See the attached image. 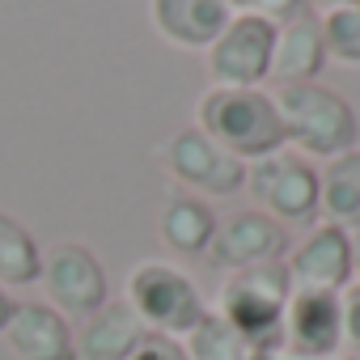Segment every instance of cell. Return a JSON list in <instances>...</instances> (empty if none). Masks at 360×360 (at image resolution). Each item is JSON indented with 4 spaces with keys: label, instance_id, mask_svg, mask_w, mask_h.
I'll return each mask as SVG.
<instances>
[{
    "label": "cell",
    "instance_id": "obj_1",
    "mask_svg": "<svg viewBox=\"0 0 360 360\" xmlns=\"http://www.w3.org/2000/svg\"><path fill=\"white\" fill-rule=\"evenodd\" d=\"M212 144L233 153L238 161H259L271 157L284 144V123L276 110V98L267 89H204L195 102V123Z\"/></svg>",
    "mask_w": 360,
    "mask_h": 360
},
{
    "label": "cell",
    "instance_id": "obj_2",
    "mask_svg": "<svg viewBox=\"0 0 360 360\" xmlns=\"http://www.w3.org/2000/svg\"><path fill=\"white\" fill-rule=\"evenodd\" d=\"M276 110L284 123V144L309 161H330V157L356 148L360 119H356L352 102L322 81L276 89Z\"/></svg>",
    "mask_w": 360,
    "mask_h": 360
},
{
    "label": "cell",
    "instance_id": "obj_3",
    "mask_svg": "<svg viewBox=\"0 0 360 360\" xmlns=\"http://www.w3.org/2000/svg\"><path fill=\"white\" fill-rule=\"evenodd\" d=\"M288 297H292V280H288L284 259H276V263H259L246 271H229L217 292L212 314H221L250 343V352H280Z\"/></svg>",
    "mask_w": 360,
    "mask_h": 360
},
{
    "label": "cell",
    "instance_id": "obj_4",
    "mask_svg": "<svg viewBox=\"0 0 360 360\" xmlns=\"http://www.w3.org/2000/svg\"><path fill=\"white\" fill-rule=\"evenodd\" d=\"M123 301L136 309L148 335H169V339H187L208 314V301L195 288V280L161 259L136 263L127 271Z\"/></svg>",
    "mask_w": 360,
    "mask_h": 360
},
{
    "label": "cell",
    "instance_id": "obj_5",
    "mask_svg": "<svg viewBox=\"0 0 360 360\" xmlns=\"http://www.w3.org/2000/svg\"><path fill=\"white\" fill-rule=\"evenodd\" d=\"M246 191L271 221L305 225L318 217V165L292 148H280L246 165Z\"/></svg>",
    "mask_w": 360,
    "mask_h": 360
},
{
    "label": "cell",
    "instance_id": "obj_6",
    "mask_svg": "<svg viewBox=\"0 0 360 360\" xmlns=\"http://www.w3.org/2000/svg\"><path fill=\"white\" fill-rule=\"evenodd\" d=\"M161 165L174 183L187 187V195H200V200L204 195L225 200V195H238L246 187V161H238L233 153L212 144L200 127L174 131L161 144Z\"/></svg>",
    "mask_w": 360,
    "mask_h": 360
},
{
    "label": "cell",
    "instance_id": "obj_7",
    "mask_svg": "<svg viewBox=\"0 0 360 360\" xmlns=\"http://www.w3.org/2000/svg\"><path fill=\"white\" fill-rule=\"evenodd\" d=\"M271 51H276V26L250 13H233L229 26L217 34V43L204 51V64L217 89H263L271 72Z\"/></svg>",
    "mask_w": 360,
    "mask_h": 360
},
{
    "label": "cell",
    "instance_id": "obj_8",
    "mask_svg": "<svg viewBox=\"0 0 360 360\" xmlns=\"http://www.w3.org/2000/svg\"><path fill=\"white\" fill-rule=\"evenodd\" d=\"M39 284L47 292V305L60 309L68 322L72 318H89L94 309H102L110 301L106 267L85 242H56L51 250H43Z\"/></svg>",
    "mask_w": 360,
    "mask_h": 360
},
{
    "label": "cell",
    "instance_id": "obj_9",
    "mask_svg": "<svg viewBox=\"0 0 360 360\" xmlns=\"http://www.w3.org/2000/svg\"><path fill=\"white\" fill-rule=\"evenodd\" d=\"M343 347V314H339V292H318V288H292L284 305V326H280V352L292 360H335Z\"/></svg>",
    "mask_w": 360,
    "mask_h": 360
},
{
    "label": "cell",
    "instance_id": "obj_10",
    "mask_svg": "<svg viewBox=\"0 0 360 360\" xmlns=\"http://www.w3.org/2000/svg\"><path fill=\"white\" fill-rule=\"evenodd\" d=\"M284 255H288L284 225L271 221L259 208H246V212H233V217L217 221V238H212L204 259L221 271H246V267H259V263H276Z\"/></svg>",
    "mask_w": 360,
    "mask_h": 360
},
{
    "label": "cell",
    "instance_id": "obj_11",
    "mask_svg": "<svg viewBox=\"0 0 360 360\" xmlns=\"http://www.w3.org/2000/svg\"><path fill=\"white\" fill-rule=\"evenodd\" d=\"M292 288H318V292H343L356 271H352V233L339 225H309V233L284 255Z\"/></svg>",
    "mask_w": 360,
    "mask_h": 360
},
{
    "label": "cell",
    "instance_id": "obj_12",
    "mask_svg": "<svg viewBox=\"0 0 360 360\" xmlns=\"http://www.w3.org/2000/svg\"><path fill=\"white\" fill-rule=\"evenodd\" d=\"M5 343L18 360H77V330L47 301H18Z\"/></svg>",
    "mask_w": 360,
    "mask_h": 360
},
{
    "label": "cell",
    "instance_id": "obj_13",
    "mask_svg": "<svg viewBox=\"0 0 360 360\" xmlns=\"http://www.w3.org/2000/svg\"><path fill=\"white\" fill-rule=\"evenodd\" d=\"M229 18L225 0H148L153 30L178 51H208Z\"/></svg>",
    "mask_w": 360,
    "mask_h": 360
},
{
    "label": "cell",
    "instance_id": "obj_14",
    "mask_svg": "<svg viewBox=\"0 0 360 360\" xmlns=\"http://www.w3.org/2000/svg\"><path fill=\"white\" fill-rule=\"evenodd\" d=\"M322 64H326V39H322V18L314 9L276 26V51H271V72L267 77H276L280 89L318 81Z\"/></svg>",
    "mask_w": 360,
    "mask_h": 360
},
{
    "label": "cell",
    "instance_id": "obj_15",
    "mask_svg": "<svg viewBox=\"0 0 360 360\" xmlns=\"http://www.w3.org/2000/svg\"><path fill=\"white\" fill-rule=\"evenodd\" d=\"M144 322L123 297H110L102 309L81 318L77 330V360H131L136 347L144 343Z\"/></svg>",
    "mask_w": 360,
    "mask_h": 360
},
{
    "label": "cell",
    "instance_id": "obj_16",
    "mask_svg": "<svg viewBox=\"0 0 360 360\" xmlns=\"http://www.w3.org/2000/svg\"><path fill=\"white\" fill-rule=\"evenodd\" d=\"M157 233L165 250H174L178 259H204L217 238V212L200 195H169L161 208Z\"/></svg>",
    "mask_w": 360,
    "mask_h": 360
},
{
    "label": "cell",
    "instance_id": "obj_17",
    "mask_svg": "<svg viewBox=\"0 0 360 360\" xmlns=\"http://www.w3.org/2000/svg\"><path fill=\"white\" fill-rule=\"evenodd\" d=\"M318 217L347 233L360 229V144L318 169Z\"/></svg>",
    "mask_w": 360,
    "mask_h": 360
},
{
    "label": "cell",
    "instance_id": "obj_18",
    "mask_svg": "<svg viewBox=\"0 0 360 360\" xmlns=\"http://www.w3.org/2000/svg\"><path fill=\"white\" fill-rule=\"evenodd\" d=\"M43 276V250L34 233L13 221L9 212H0V288H30Z\"/></svg>",
    "mask_w": 360,
    "mask_h": 360
},
{
    "label": "cell",
    "instance_id": "obj_19",
    "mask_svg": "<svg viewBox=\"0 0 360 360\" xmlns=\"http://www.w3.org/2000/svg\"><path fill=\"white\" fill-rule=\"evenodd\" d=\"M183 347H187V356L191 360H250L255 352H250V343L221 318V314H204V322L183 339Z\"/></svg>",
    "mask_w": 360,
    "mask_h": 360
},
{
    "label": "cell",
    "instance_id": "obj_20",
    "mask_svg": "<svg viewBox=\"0 0 360 360\" xmlns=\"http://www.w3.org/2000/svg\"><path fill=\"white\" fill-rule=\"evenodd\" d=\"M322 18V39H326V60L360 68V5H343Z\"/></svg>",
    "mask_w": 360,
    "mask_h": 360
},
{
    "label": "cell",
    "instance_id": "obj_21",
    "mask_svg": "<svg viewBox=\"0 0 360 360\" xmlns=\"http://www.w3.org/2000/svg\"><path fill=\"white\" fill-rule=\"evenodd\" d=\"M225 5H229V13H250L271 26H284L309 9V0H225Z\"/></svg>",
    "mask_w": 360,
    "mask_h": 360
},
{
    "label": "cell",
    "instance_id": "obj_22",
    "mask_svg": "<svg viewBox=\"0 0 360 360\" xmlns=\"http://www.w3.org/2000/svg\"><path fill=\"white\" fill-rule=\"evenodd\" d=\"M339 314H343V347L360 356V280H352L339 292Z\"/></svg>",
    "mask_w": 360,
    "mask_h": 360
},
{
    "label": "cell",
    "instance_id": "obj_23",
    "mask_svg": "<svg viewBox=\"0 0 360 360\" xmlns=\"http://www.w3.org/2000/svg\"><path fill=\"white\" fill-rule=\"evenodd\" d=\"M131 360H191L183 339H169V335H144V343L136 347Z\"/></svg>",
    "mask_w": 360,
    "mask_h": 360
},
{
    "label": "cell",
    "instance_id": "obj_24",
    "mask_svg": "<svg viewBox=\"0 0 360 360\" xmlns=\"http://www.w3.org/2000/svg\"><path fill=\"white\" fill-rule=\"evenodd\" d=\"M13 309H18V301L9 297V288H0V335H5V326H9V318H13Z\"/></svg>",
    "mask_w": 360,
    "mask_h": 360
},
{
    "label": "cell",
    "instance_id": "obj_25",
    "mask_svg": "<svg viewBox=\"0 0 360 360\" xmlns=\"http://www.w3.org/2000/svg\"><path fill=\"white\" fill-rule=\"evenodd\" d=\"M343 5H352V0H309L314 13H330V9H343Z\"/></svg>",
    "mask_w": 360,
    "mask_h": 360
},
{
    "label": "cell",
    "instance_id": "obj_26",
    "mask_svg": "<svg viewBox=\"0 0 360 360\" xmlns=\"http://www.w3.org/2000/svg\"><path fill=\"white\" fill-rule=\"evenodd\" d=\"M352 271H356V280H360V229L352 233Z\"/></svg>",
    "mask_w": 360,
    "mask_h": 360
},
{
    "label": "cell",
    "instance_id": "obj_27",
    "mask_svg": "<svg viewBox=\"0 0 360 360\" xmlns=\"http://www.w3.org/2000/svg\"><path fill=\"white\" fill-rule=\"evenodd\" d=\"M250 360H292V356L288 352H255Z\"/></svg>",
    "mask_w": 360,
    "mask_h": 360
}]
</instances>
